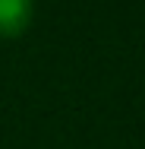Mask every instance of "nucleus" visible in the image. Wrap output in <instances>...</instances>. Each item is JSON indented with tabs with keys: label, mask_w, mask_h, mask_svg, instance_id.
Masks as SVG:
<instances>
[{
	"label": "nucleus",
	"mask_w": 145,
	"mask_h": 149,
	"mask_svg": "<svg viewBox=\"0 0 145 149\" xmlns=\"http://www.w3.org/2000/svg\"><path fill=\"white\" fill-rule=\"evenodd\" d=\"M32 22V0H0V38H19Z\"/></svg>",
	"instance_id": "1"
}]
</instances>
